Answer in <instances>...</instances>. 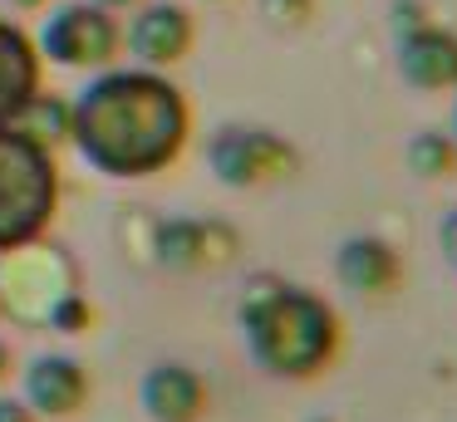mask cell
<instances>
[{
	"label": "cell",
	"instance_id": "obj_1",
	"mask_svg": "<svg viewBox=\"0 0 457 422\" xmlns=\"http://www.w3.org/2000/svg\"><path fill=\"white\" fill-rule=\"evenodd\" d=\"M70 137L99 172L148 177L187 143V103L158 74H109L70 108Z\"/></svg>",
	"mask_w": 457,
	"mask_h": 422
},
{
	"label": "cell",
	"instance_id": "obj_2",
	"mask_svg": "<svg viewBox=\"0 0 457 422\" xmlns=\"http://www.w3.org/2000/svg\"><path fill=\"white\" fill-rule=\"evenodd\" d=\"M241 329L256 363L276 378H310L339 349V319L320 294L300 285L261 280L241 300Z\"/></svg>",
	"mask_w": 457,
	"mask_h": 422
},
{
	"label": "cell",
	"instance_id": "obj_3",
	"mask_svg": "<svg viewBox=\"0 0 457 422\" xmlns=\"http://www.w3.org/2000/svg\"><path fill=\"white\" fill-rule=\"evenodd\" d=\"M60 202L50 147L25 137L21 128H0V251L30 245L50 226Z\"/></svg>",
	"mask_w": 457,
	"mask_h": 422
},
{
	"label": "cell",
	"instance_id": "obj_4",
	"mask_svg": "<svg viewBox=\"0 0 457 422\" xmlns=\"http://www.w3.org/2000/svg\"><path fill=\"white\" fill-rule=\"evenodd\" d=\"M212 167L231 186H261L295 167V147L270 128H221L212 143Z\"/></svg>",
	"mask_w": 457,
	"mask_h": 422
},
{
	"label": "cell",
	"instance_id": "obj_5",
	"mask_svg": "<svg viewBox=\"0 0 457 422\" xmlns=\"http://www.w3.org/2000/svg\"><path fill=\"white\" fill-rule=\"evenodd\" d=\"M123 45L119 20L104 5H64L60 15L45 25V54L60 59V64H109Z\"/></svg>",
	"mask_w": 457,
	"mask_h": 422
},
{
	"label": "cell",
	"instance_id": "obj_6",
	"mask_svg": "<svg viewBox=\"0 0 457 422\" xmlns=\"http://www.w3.org/2000/svg\"><path fill=\"white\" fill-rule=\"evenodd\" d=\"M25 398H30V408L45 412V418H70V412H79L84 398H89V378H84V368L74 359L45 353V359H35L30 373H25Z\"/></svg>",
	"mask_w": 457,
	"mask_h": 422
},
{
	"label": "cell",
	"instance_id": "obj_7",
	"mask_svg": "<svg viewBox=\"0 0 457 422\" xmlns=\"http://www.w3.org/2000/svg\"><path fill=\"white\" fill-rule=\"evenodd\" d=\"M143 408L153 422H197L207 412V383L187 363H158L143 378Z\"/></svg>",
	"mask_w": 457,
	"mask_h": 422
},
{
	"label": "cell",
	"instance_id": "obj_8",
	"mask_svg": "<svg viewBox=\"0 0 457 422\" xmlns=\"http://www.w3.org/2000/svg\"><path fill=\"white\" fill-rule=\"evenodd\" d=\"M35 88H40V59H35L30 39L0 20V128H11L25 113Z\"/></svg>",
	"mask_w": 457,
	"mask_h": 422
},
{
	"label": "cell",
	"instance_id": "obj_9",
	"mask_svg": "<svg viewBox=\"0 0 457 422\" xmlns=\"http://www.w3.org/2000/svg\"><path fill=\"white\" fill-rule=\"evenodd\" d=\"M398 69H403V79L413 88L457 84V39L443 35V29H433V25L408 29L403 54H398Z\"/></svg>",
	"mask_w": 457,
	"mask_h": 422
},
{
	"label": "cell",
	"instance_id": "obj_10",
	"mask_svg": "<svg viewBox=\"0 0 457 422\" xmlns=\"http://www.w3.org/2000/svg\"><path fill=\"white\" fill-rule=\"evenodd\" d=\"M129 45L138 49L148 64H178V59L192 49V20H187V10H178V5L143 10V15L133 20V29H129Z\"/></svg>",
	"mask_w": 457,
	"mask_h": 422
},
{
	"label": "cell",
	"instance_id": "obj_11",
	"mask_svg": "<svg viewBox=\"0 0 457 422\" xmlns=\"http://www.w3.org/2000/svg\"><path fill=\"white\" fill-rule=\"evenodd\" d=\"M158 251L162 265H172V270H202V265L227 261L231 236L221 226H202V221H168L158 231Z\"/></svg>",
	"mask_w": 457,
	"mask_h": 422
},
{
	"label": "cell",
	"instance_id": "obj_12",
	"mask_svg": "<svg viewBox=\"0 0 457 422\" xmlns=\"http://www.w3.org/2000/svg\"><path fill=\"white\" fill-rule=\"evenodd\" d=\"M339 280L359 294H388L398 285V255L374 236H354L339 245Z\"/></svg>",
	"mask_w": 457,
	"mask_h": 422
},
{
	"label": "cell",
	"instance_id": "obj_13",
	"mask_svg": "<svg viewBox=\"0 0 457 422\" xmlns=\"http://www.w3.org/2000/svg\"><path fill=\"white\" fill-rule=\"evenodd\" d=\"M408 162H413V172H423V177H447L453 162H457V147L447 143L443 133H423V137H413V147H408Z\"/></svg>",
	"mask_w": 457,
	"mask_h": 422
},
{
	"label": "cell",
	"instance_id": "obj_14",
	"mask_svg": "<svg viewBox=\"0 0 457 422\" xmlns=\"http://www.w3.org/2000/svg\"><path fill=\"white\" fill-rule=\"evenodd\" d=\"M84 314H89V310H84V300H64V304H54V310H50V319H54V329L74 334L84 324Z\"/></svg>",
	"mask_w": 457,
	"mask_h": 422
},
{
	"label": "cell",
	"instance_id": "obj_15",
	"mask_svg": "<svg viewBox=\"0 0 457 422\" xmlns=\"http://www.w3.org/2000/svg\"><path fill=\"white\" fill-rule=\"evenodd\" d=\"M443 251H447V255H453V261H457V211H453V216H447V221H443Z\"/></svg>",
	"mask_w": 457,
	"mask_h": 422
},
{
	"label": "cell",
	"instance_id": "obj_16",
	"mask_svg": "<svg viewBox=\"0 0 457 422\" xmlns=\"http://www.w3.org/2000/svg\"><path fill=\"white\" fill-rule=\"evenodd\" d=\"M280 5H290V10H295V20H305V15H310V0H266V10H270V15H276Z\"/></svg>",
	"mask_w": 457,
	"mask_h": 422
},
{
	"label": "cell",
	"instance_id": "obj_17",
	"mask_svg": "<svg viewBox=\"0 0 457 422\" xmlns=\"http://www.w3.org/2000/svg\"><path fill=\"white\" fill-rule=\"evenodd\" d=\"M0 422H25V412L15 402H0Z\"/></svg>",
	"mask_w": 457,
	"mask_h": 422
},
{
	"label": "cell",
	"instance_id": "obj_18",
	"mask_svg": "<svg viewBox=\"0 0 457 422\" xmlns=\"http://www.w3.org/2000/svg\"><path fill=\"white\" fill-rule=\"evenodd\" d=\"M5 373H11V349L0 343V378H5Z\"/></svg>",
	"mask_w": 457,
	"mask_h": 422
},
{
	"label": "cell",
	"instance_id": "obj_19",
	"mask_svg": "<svg viewBox=\"0 0 457 422\" xmlns=\"http://www.w3.org/2000/svg\"><path fill=\"white\" fill-rule=\"evenodd\" d=\"M11 5H15V10H40L45 0H11Z\"/></svg>",
	"mask_w": 457,
	"mask_h": 422
},
{
	"label": "cell",
	"instance_id": "obj_20",
	"mask_svg": "<svg viewBox=\"0 0 457 422\" xmlns=\"http://www.w3.org/2000/svg\"><path fill=\"white\" fill-rule=\"evenodd\" d=\"M99 5H133V0H99Z\"/></svg>",
	"mask_w": 457,
	"mask_h": 422
}]
</instances>
